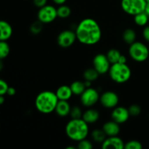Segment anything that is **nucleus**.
I'll return each instance as SVG.
<instances>
[{
  "instance_id": "10",
  "label": "nucleus",
  "mask_w": 149,
  "mask_h": 149,
  "mask_svg": "<svg viewBox=\"0 0 149 149\" xmlns=\"http://www.w3.org/2000/svg\"><path fill=\"white\" fill-rule=\"evenodd\" d=\"M76 40H77L76 33L72 30L63 31L57 37V43L62 48L70 47L74 45Z\"/></svg>"
},
{
  "instance_id": "20",
  "label": "nucleus",
  "mask_w": 149,
  "mask_h": 149,
  "mask_svg": "<svg viewBox=\"0 0 149 149\" xmlns=\"http://www.w3.org/2000/svg\"><path fill=\"white\" fill-rule=\"evenodd\" d=\"M73 94L75 95H81V93L87 88L84 84V81H74L70 85Z\"/></svg>"
},
{
  "instance_id": "13",
  "label": "nucleus",
  "mask_w": 149,
  "mask_h": 149,
  "mask_svg": "<svg viewBox=\"0 0 149 149\" xmlns=\"http://www.w3.org/2000/svg\"><path fill=\"white\" fill-rule=\"evenodd\" d=\"M125 143L122 138L116 136H109L105 139L101 143V148L103 149H125Z\"/></svg>"
},
{
  "instance_id": "17",
  "label": "nucleus",
  "mask_w": 149,
  "mask_h": 149,
  "mask_svg": "<svg viewBox=\"0 0 149 149\" xmlns=\"http://www.w3.org/2000/svg\"><path fill=\"white\" fill-rule=\"evenodd\" d=\"M55 94L59 100H68L74 95L71 87L68 85L60 86L55 91Z\"/></svg>"
},
{
  "instance_id": "28",
  "label": "nucleus",
  "mask_w": 149,
  "mask_h": 149,
  "mask_svg": "<svg viewBox=\"0 0 149 149\" xmlns=\"http://www.w3.org/2000/svg\"><path fill=\"white\" fill-rule=\"evenodd\" d=\"M82 114L83 112L79 106H75L71 107L69 114L71 119H80L82 117Z\"/></svg>"
},
{
  "instance_id": "34",
  "label": "nucleus",
  "mask_w": 149,
  "mask_h": 149,
  "mask_svg": "<svg viewBox=\"0 0 149 149\" xmlns=\"http://www.w3.org/2000/svg\"><path fill=\"white\" fill-rule=\"evenodd\" d=\"M143 36L144 39L149 43V26H146L143 30Z\"/></svg>"
},
{
  "instance_id": "15",
  "label": "nucleus",
  "mask_w": 149,
  "mask_h": 149,
  "mask_svg": "<svg viewBox=\"0 0 149 149\" xmlns=\"http://www.w3.org/2000/svg\"><path fill=\"white\" fill-rule=\"evenodd\" d=\"M13 27L6 20H0V41H7L13 35Z\"/></svg>"
},
{
  "instance_id": "12",
  "label": "nucleus",
  "mask_w": 149,
  "mask_h": 149,
  "mask_svg": "<svg viewBox=\"0 0 149 149\" xmlns=\"http://www.w3.org/2000/svg\"><path fill=\"white\" fill-rule=\"evenodd\" d=\"M111 119L118 124H124L129 119L130 115L128 109L124 106H116L111 112Z\"/></svg>"
},
{
  "instance_id": "29",
  "label": "nucleus",
  "mask_w": 149,
  "mask_h": 149,
  "mask_svg": "<svg viewBox=\"0 0 149 149\" xmlns=\"http://www.w3.org/2000/svg\"><path fill=\"white\" fill-rule=\"evenodd\" d=\"M142 143L136 140H131L125 143V149H142Z\"/></svg>"
},
{
  "instance_id": "11",
  "label": "nucleus",
  "mask_w": 149,
  "mask_h": 149,
  "mask_svg": "<svg viewBox=\"0 0 149 149\" xmlns=\"http://www.w3.org/2000/svg\"><path fill=\"white\" fill-rule=\"evenodd\" d=\"M100 104L106 109H114L118 106L119 98L118 95L113 91H106L100 96Z\"/></svg>"
},
{
  "instance_id": "16",
  "label": "nucleus",
  "mask_w": 149,
  "mask_h": 149,
  "mask_svg": "<svg viewBox=\"0 0 149 149\" xmlns=\"http://www.w3.org/2000/svg\"><path fill=\"white\" fill-rule=\"evenodd\" d=\"M71 106L68 100H58L55 108V113L61 117H65L70 114Z\"/></svg>"
},
{
  "instance_id": "37",
  "label": "nucleus",
  "mask_w": 149,
  "mask_h": 149,
  "mask_svg": "<svg viewBox=\"0 0 149 149\" xmlns=\"http://www.w3.org/2000/svg\"><path fill=\"white\" fill-rule=\"evenodd\" d=\"M66 1L67 0H52V1H53L55 4H58V6L61 5V4H64Z\"/></svg>"
},
{
  "instance_id": "9",
  "label": "nucleus",
  "mask_w": 149,
  "mask_h": 149,
  "mask_svg": "<svg viewBox=\"0 0 149 149\" xmlns=\"http://www.w3.org/2000/svg\"><path fill=\"white\" fill-rule=\"evenodd\" d=\"M111 64L109 62L106 55L103 53L97 54L93 60V67L100 75L109 73Z\"/></svg>"
},
{
  "instance_id": "19",
  "label": "nucleus",
  "mask_w": 149,
  "mask_h": 149,
  "mask_svg": "<svg viewBox=\"0 0 149 149\" xmlns=\"http://www.w3.org/2000/svg\"><path fill=\"white\" fill-rule=\"evenodd\" d=\"M137 35L135 30L132 29H127L122 33V39L127 45H130L136 41Z\"/></svg>"
},
{
  "instance_id": "30",
  "label": "nucleus",
  "mask_w": 149,
  "mask_h": 149,
  "mask_svg": "<svg viewBox=\"0 0 149 149\" xmlns=\"http://www.w3.org/2000/svg\"><path fill=\"white\" fill-rule=\"evenodd\" d=\"M128 111H129V113L130 116H138L141 113V111H142V109H141V107L139 106V105L137 104H132L128 108Z\"/></svg>"
},
{
  "instance_id": "5",
  "label": "nucleus",
  "mask_w": 149,
  "mask_h": 149,
  "mask_svg": "<svg viewBox=\"0 0 149 149\" xmlns=\"http://www.w3.org/2000/svg\"><path fill=\"white\" fill-rule=\"evenodd\" d=\"M129 55L136 62H144L149 57L148 47L143 42L135 41L130 45Z\"/></svg>"
},
{
  "instance_id": "43",
  "label": "nucleus",
  "mask_w": 149,
  "mask_h": 149,
  "mask_svg": "<svg viewBox=\"0 0 149 149\" xmlns=\"http://www.w3.org/2000/svg\"><path fill=\"white\" fill-rule=\"evenodd\" d=\"M148 49H149V47H148Z\"/></svg>"
},
{
  "instance_id": "25",
  "label": "nucleus",
  "mask_w": 149,
  "mask_h": 149,
  "mask_svg": "<svg viewBox=\"0 0 149 149\" xmlns=\"http://www.w3.org/2000/svg\"><path fill=\"white\" fill-rule=\"evenodd\" d=\"M57 14L58 17L65 19L69 17L71 14V10L68 6L65 4H61L57 8Z\"/></svg>"
},
{
  "instance_id": "41",
  "label": "nucleus",
  "mask_w": 149,
  "mask_h": 149,
  "mask_svg": "<svg viewBox=\"0 0 149 149\" xmlns=\"http://www.w3.org/2000/svg\"><path fill=\"white\" fill-rule=\"evenodd\" d=\"M76 148V147H74V146H68L66 148V149H75Z\"/></svg>"
},
{
  "instance_id": "21",
  "label": "nucleus",
  "mask_w": 149,
  "mask_h": 149,
  "mask_svg": "<svg viewBox=\"0 0 149 149\" xmlns=\"http://www.w3.org/2000/svg\"><path fill=\"white\" fill-rule=\"evenodd\" d=\"M91 137L94 142L101 144L107 138V135H106L103 129H95L92 131Z\"/></svg>"
},
{
  "instance_id": "26",
  "label": "nucleus",
  "mask_w": 149,
  "mask_h": 149,
  "mask_svg": "<svg viewBox=\"0 0 149 149\" xmlns=\"http://www.w3.org/2000/svg\"><path fill=\"white\" fill-rule=\"evenodd\" d=\"M10 52V47L7 41H0V59L4 60Z\"/></svg>"
},
{
  "instance_id": "32",
  "label": "nucleus",
  "mask_w": 149,
  "mask_h": 149,
  "mask_svg": "<svg viewBox=\"0 0 149 149\" xmlns=\"http://www.w3.org/2000/svg\"><path fill=\"white\" fill-rule=\"evenodd\" d=\"M9 85L4 79H0V95H7V89H8Z\"/></svg>"
},
{
  "instance_id": "24",
  "label": "nucleus",
  "mask_w": 149,
  "mask_h": 149,
  "mask_svg": "<svg viewBox=\"0 0 149 149\" xmlns=\"http://www.w3.org/2000/svg\"><path fill=\"white\" fill-rule=\"evenodd\" d=\"M107 58L109 59V62L111 64L116 63L119 62V60L120 56L122 55L120 51L117 49H115V48H112L110 49L107 52V53L106 54Z\"/></svg>"
},
{
  "instance_id": "38",
  "label": "nucleus",
  "mask_w": 149,
  "mask_h": 149,
  "mask_svg": "<svg viewBox=\"0 0 149 149\" xmlns=\"http://www.w3.org/2000/svg\"><path fill=\"white\" fill-rule=\"evenodd\" d=\"M145 13L148 15L149 17V2L146 3V9H145Z\"/></svg>"
},
{
  "instance_id": "42",
  "label": "nucleus",
  "mask_w": 149,
  "mask_h": 149,
  "mask_svg": "<svg viewBox=\"0 0 149 149\" xmlns=\"http://www.w3.org/2000/svg\"><path fill=\"white\" fill-rule=\"evenodd\" d=\"M146 2H149V0H146Z\"/></svg>"
},
{
  "instance_id": "2",
  "label": "nucleus",
  "mask_w": 149,
  "mask_h": 149,
  "mask_svg": "<svg viewBox=\"0 0 149 149\" xmlns=\"http://www.w3.org/2000/svg\"><path fill=\"white\" fill-rule=\"evenodd\" d=\"M65 134L71 141H79L87 138L89 135L88 124L82 119H71L65 125Z\"/></svg>"
},
{
  "instance_id": "14",
  "label": "nucleus",
  "mask_w": 149,
  "mask_h": 149,
  "mask_svg": "<svg viewBox=\"0 0 149 149\" xmlns=\"http://www.w3.org/2000/svg\"><path fill=\"white\" fill-rule=\"evenodd\" d=\"M102 129L104 131L107 137L116 136V135H119V132H120L119 124L114 122L113 120L105 122L102 127Z\"/></svg>"
},
{
  "instance_id": "3",
  "label": "nucleus",
  "mask_w": 149,
  "mask_h": 149,
  "mask_svg": "<svg viewBox=\"0 0 149 149\" xmlns=\"http://www.w3.org/2000/svg\"><path fill=\"white\" fill-rule=\"evenodd\" d=\"M58 100L55 93L49 90L42 91L35 99V107L40 113L48 114L55 111Z\"/></svg>"
},
{
  "instance_id": "7",
  "label": "nucleus",
  "mask_w": 149,
  "mask_h": 149,
  "mask_svg": "<svg viewBox=\"0 0 149 149\" xmlns=\"http://www.w3.org/2000/svg\"><path fill=\"white\" fill-rule=\"evenodd\" d=\"M57 17V8L49 4H46L44 7H40L37 13V20L43 24L52 23Z\"/></svg>"
},
{
  "instance_id": "8",
  "label": "nucleus",
  "mask_w": 149,
  "mask_h": 149,
  "mask_svg": "<svg viewBox=\"0 0 149 149\" xmlns=\"http://www.w3.org/2000/svg\"><path fill=\"white\" fill-rule=\"evenodd\" d=\"M100 94L96 89L87 87L80 95V101L84 107L90 108L95 106L100 100Z\"/></svg>"
},
{
  "instance_id": "1",
  "label": "nucleus",
  "mask_w": 149,
  "mask_h": 149,
  "mask_svg": "<svg viewBox=\"0 0 149 149\" xmlns=\"http://www.w3.org/2000/svg\"><path fill=\"white\" fill-rule=\"evenodd\" d=\"M77 39L83 45H95L98 43L102 37L100 25L95 20L90 17L83 19L75 29Z\"/></svg>"
},
{
  "instance_id": "23",
  "label": "nucleus",
  "mask_w": 149,
  "mask_h": 149,
  "mask_svg": "<svg viewBox=\"0 0 149 149\" xmlns=\"http://www.w3.org/2000/svg\"><path fill=\"white\" fill-rule=\"evenodd\" d=\"M148 20L149 17L148 15L145 13V11L134 15V21H135V24L138 26L143 27V26H147Z\"/></svg>"
},
{
  "instance_id": "27",
  "label": "nucleus",
  "mask_w": 149,
  "mask_h": 149,
  "mask_svg": "<svg viewBox=\"0 0 149 149\" xmlns=\"http://www.w3.org/2000/svg\"><path fill=\"white\" fill-rule=\"evenodd\" d=\"M43 29V23L39 20H36L33 23H31L30 26V31L32 34L37 35L42 32Z\"/></svg>"
},
{
  "instance_id": "6",
  "label": "nucleus",
  "mask_w": 149,
  "mask_h": 149,
  "mask_svg": "<svg viewBox=\"0 0 149 149\" xmlns=\"http://www.w3.org/2000/svg\"><path fill=\"white\" fill-rule=\"evenodd\" d=\"M146 0H122L121 7L123 11L130 15H135L145 11Z\"/></svg>"
},
{
  "instance_id": "35",
  "label": "nucleus",
  "mask_w": 149,
  "mask_h": 149,
  "mask_svg": "<svg viewBox=\"0 0 149 149\" xmlns=\"http://www.w3.org/2000/svg\"><path fill=\"white\" fill-rule=\"evenodd\" d=\"M16 94V90L13 87H9L7 89V95H8L9 96H14Z\"/></svg>"
},
{
  "instance_id": "18",
  "label": "nucleus",
  "mask_w": 149,
  "mask_h": 149,
  "mask_svg": "<svg viewBox=\"0 0 149 149\" xmlns=\"http://www.w3.org/2000/svg\"><path fill=\"white\" fill-rule=\"evenodd\" d=\"M82 118L87 124H94L98 121L100 118V113L98 111L94 109H88L83 112Z\"/></svg>"
},
{
  "instance_id": "33",
  "label": "nucleus",
  "mask_w": 149,
  "mask_h": 149,
  "mask_svg": "<svg viewBox=\"0 0 149 149\" xmlns=\"http://www.w3.org/2000/svg\"><path fill=\"white\" fill-rule=\"evenodd\" d=\"M33 4L36 6V7H44L45 5H46L47 2V0H33Z\"/></svg>"
},
{
  "instance_id": "39",
  "label": "nucleus",
  "mask_w": 149,
  "mask_h": 149,
  "mask_svg": "<svg viewBox=\"0 0 149 149\" xmlns=\"http://www.w3.org/2000/svg\"><path fill=\"white\" fill-rule=\"evenodd\" d=\"M5 101V98H4V95H0V106L2 105Z\"/></svg>"
},
{
  "instance_id": "22",
  "label": "nucleus",
  "mask_w": 149,
  "mask_h": 149,
  "mask_svg": "<svg viewBox=\"0 0 149 149\" xmlns=\"http://www.w3.org/2000/svg\"><path fill=\"white\" fill-rule=\"evenodd\" d=\"M99 76H100V74L93 67V68H87L83 73V77H84V80L90 81L91 82L96 81L99 77Z\"/></svg>"
},
{
  "instance_id": "40",
  "label": "nucleus",
  "mask_w": 149,
  "mask_h": 149,
  "mask_svg": "<svg viewBox=\"0 0 149 149\" xmlns=\"http://www.w3.org/2000/svg\"><path fill=\"white\" fill-rule=\"evenodd\" d=\"M4 68V63H3V60L0 59V72L3 70Z\"/></svg>"
},
{
  "instance_id": "36",
  "label": "nucleus",
  "mask_w": 149,
  "mask_h": 149,
  "mask_svg": "<svg viewBox=\"0 0 149 149\" xmlns=\"http://www.w3.org/2000/svg\"><path fill=\"white\" fill-rule=\"evenodd\" d=\"M127 57L125 56V55H122L120 56V58H119V62L118 63H127Z\"/></svg>"
},
{
  "instance_id": "31",
  "label": "nucleus",
  "mask_w": 149,
  "mask_h": 149,
  "mask_svg": "<svg viewBox=\"0 0 149 149\" xmlns=\"http://www.w3.org/2000/svg\"><path fill=\"white\" fill-rule=\"evenodd\" d=\"M77 148L78 149H92L93 148V143L87 138L79 141Z\"/></svg>"
},
{
  "instance_id": "4",
  "label": "nucleus",
  "mask_w": 149,
  "mask_h": 149,
  "mask_svg": "<svg viewBox=\"0 0 149 149\" xmlns=\"http://www.w3.org/2000/svg\"><path fill=\"white\" fill-rule=\"evenodd\" d=\"M111 79L117 84H124L130 79L132 71L127 63H116L111 64L109 71Z\"/></svg>"
}]
</instances>
